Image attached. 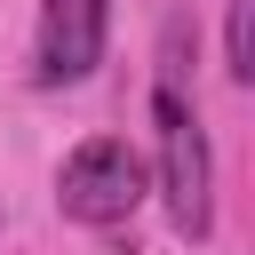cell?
<instances>
[{
    "mask_svg": "<svg viewBox=\"0 0 255 255\" xmlns=\"http://www.w3.org/2000/svg\"><path fill=\"white\" fill-rule=\"evenodd\" d=\"M151 135H159V199L167 223L183 239L215 231V159H207V128L191 104V24L167 16L159 32V72H151Z\"/></svg>",
    "mask_w": 255,
    "mask_h": 255,
    "instance_id": "cell-1",
    "label": "cell"
},
{
    "mask_svg": "<svg viewBox=\"0 0 255 255\" xmlns=\"http://www.w3.org/2000/svg\"><path fill=\"white\" fill-rule=\"evenodd\" d=\"M143 191H151V167H143V151L120 143V135H88V143L56 167V207H64L72 223H88V231L128 223V215L143 207Z\"/></svg>",
    "mask_w": 255,
    "mask_h": 255,
    "instance_id": "cell-2",
    "label": "cell"
},
{
    "mask_svg": "<svg viewBox=\"0 0 255 255\" xmlns=\"http://www.w3.org/2000/svg\"><path fill=\"white\" fill-rule=\"evenodd\" d=\"M104 40H112V0H40L32 80L40 88H80L104 64Z\"/></svg>",
    "mask_w": 255,
    "mask_h": 255,
    "instance_id": "cell-3",
    "label": "cell"
},
{
    "mask_svg": "<svg viewBox=\"0 0 255 255\" xmlns=\"http://www.w3.org/2000/svg\"><path fill=\"white\" fill-rule=\"evenodd\" d=\"M223 56H231V80L247 88L255 80V0H223Z\"/></svg>",
    "mask_w": 255,
    "mask_h": 255,
    "instance_id": "cell-4",
    "label": "cell"
}]
</instances>
